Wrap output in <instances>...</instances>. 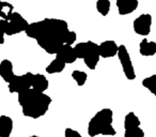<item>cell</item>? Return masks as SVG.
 Returning <instances> with one entry per match:
<instances>
[{"mask_svg": "<svg viewBox=\"0 0 156 137\" xmlns=\"http://www.w3.org/2000/svg\"><path fill=\"white\" fill-rule=\"evenodd\" d=\"M69 32L67 22L60 18H44L31 23L25 30L27 37L35 40L40 47L49 55H56L66 43Z\"/></svg>", "mask_w": 156, "mask_h": 137, "instance_id": "obj_1", "label": "cell"}, {"mask_svg": "<svg viewBox=\"0 0 156 137\" xmlns=\"http://www.w3.org/2000/svg\"><path fill=\"white\" fill-rule=\"evenodd\" d=\"M18 104L22 107V113L25 117L37 119L47 113L51 104V98L44 92H40L33 88L20 92Z\"/></svg>", "mask_w": 156, "mask_h": 137, "instance_id": "obj_2", "label": "cell"}, {"mask_svg": "<svg viewBox=\"0 0 156 137\" xmlns=\"http://www.w3.org/2000/svg\"><path fill=\"white\" fill-rule=\"evenodd\" d=\"M113 113L110 108H103L91 118L88 124V134L90 137L98 135L103 136H115L117 131L112 125Z\"/></svg>", "mask_w": 156, "mask_h": 137, "instance_id": "obj_3", "label": "cell"}, {"mask_svg": "<svg viewBox=\"0 0 156 137\" xmlns=\"http://www.w3.org/2000/svg\"><path fill=\"white\" fill-rule=\"evenodd\" d=\"M77 59H83V62L90 70H95L96 65L100 62V50L98 45L93 41L80 42L74 46Z\"/></svg>", "mask_w": 156, "mask_h": 137, "instance_id": "obj_4", "label": "cell"}, {"mask_svg": "<svg viewBox=\"0 0 156 137\" xmlns=\"http://www.w3.org/2000/svg\"><path fill=\"white\" fill-rule=\"evenodd\" d=\"M119 61L121 63L122 70H123L124 75L128 81H134L136 79V72H135L134 64H133L132 58L129 56V52L127 50V47L125 45H119V49H118L117 54Z\"/></svg>", "mask_w": 156, "mask_h": 137, "instance_id": "obj_5", "label": "cell"}, {"mask_svg": "<svg viewBox=\"0 0 156 137\" xmlns=\"http://www.w3.org/2000/svg\"><path fill=\"white\" fill-rule=\"evenodd\" d=\"M32 77L33 73L31 72H27L23 75H15L8 85L9 91L11 93H20V92L31 88Z\"/></svg>", "mask_w": 156, "mask_h": 137, "instance_id": "obj_6", "label": "cell"}, {"mask_svg": "<svg viewBox=\"0 0 156 137\" xmlns=\"http://www.w3.org/2000/svg\"><path fill=\"white\" fill-rule=\"evenodd\" d=\"M29 23L22 14L17 12H13L11 18L8 20V27L5 30V35H15L17 33L25 32L28 27Z\"/></svg>", "mask_w": 156, "mask_h": 137, "instance_id": "obj_7", "label": "cell"}, {"mask_svg": "<svg viewBox=\"0 0 156 137\" xmlns=\"http://www.w3.org/2000/svg\"><path fill=\"white\" fill-rule=\"evenodd\" d=\"M152 15L147 13H143L139 15L136 20L133 23V28H134L135 33L139 35H143L147 37L151 32V27H152Z\"/></svg>", "mask_w": 156, "mask_h": 137, "instance_id": "obj_8", "label": "cell"}, {"mask_svg": "<svg viewBox=\"0 0 156 137\" xmlns=\"http://www.w3.org/2000/svg\"><path fill=\"white\" fill-rule=\"evenodd\" d=\"M119 45L112 40H107L98 44V50H100L101 58H112L117 56Z\"/></svg>", "mask_w": 156, "mask_h": 137, "instance_id": "obj_9", "label": "cell"}, {"mask_svg": "<svg viewBox=\"0 0 156 137\" xmlns=\"http://www.w3.org/2000/svg\"><path fill=\"white\" fill-rule=\"evenodd\" d=\"M56 57L60 59V60H62L63 62L66 63V64H71V63H74L77 60L75 49H74L73 46L69 45V44H64V45L57 52Z\"/></svg>", "mask_w": 156, "mask_h": 137, "instance_id": "obj_10", "label": "cell"}, {"mask_svg": "<svg viewBox=\"0 0 156 137\" xmlns=\"http://www.w3.org/2000/svg\"><path fill=\"white\" fill-rule=\"evenodd\" d=\"M115 5H117L119 15L125 16L136 11L139 2L138 0H117Z\"/></svg>", "mask_w": 156, "mask_h": 137, "instance_id": "obj_11", "label": "cell"}, {"mask_svg": "<svg viewBox=\"0 0 156 137\" xmlns=\"http://www.w3.org/2000/svg\"><path fill=\"white\" fill-rule=\"evenodd\" d=\"M15 76L13 70V63L11 62L8 59H3L1 62H0V77L5 81V83L9 84L13 77Z\"/></svg>", "mask_w": 156, "mask_h": 137, "instance_id": "obj_12", "label": "cell"}, {"mask_svg": "<svg viewBox=\"0 0 156 137\" xmlns=\"http://www.w3.org/2000/svg\"><path fill=\"white\" fill-rule=\"evenodd\" d=\"M49 87V81L46 78L45 75L43 74H33L32 77V84H31V88L40 92H45Z\"/></svg>", "mask_w": 156, "mask_h": 137, "instance_id": "obj_13", "label": "cell"}, {"mask_svg": "<svg viewBox=\"0 0 156 137\" xmlns=\"http://www.w3.org/2000/svg\"><path fill=\"white\" fill-rule=\"evenodd\" d=\"M139 52L143 57H152L156 55V42L143 39L139 44Z\"/></svg>", "mask_w": 156, "mask_h": 137, "instance_id": "obj_14", "label": "cell"}, {"mask_svg": "<svg viewBox=\"0 0 156 137\" xmlns=\"http://www.w3.org/2000/svg\"><path fill=\"white\" fill-rule=\"evenodd\" d=\"M13 120L9 116H0V137H10L13 131Z\"/></svg>", "mask_w": 156, "mask_h": 137, "instance_id": "obj_15", "label": "cell"}, {"mask_svg": "<svg viewBox=\"0 0 156 137\" xmlns=\"http://www.w3.org/2000/svg\"><path fill=\"white\" fill-rule=\"evenodd\" d=\"M65 65H66V63H64L62 60H60V59L56 57V58L46 67V69H45L46 73H48V74H58V73H61L64 70Z\"/></svg>", "mask_w": 156, "mask_h": 137, "instance_id": "obj_16", "label": "cell"}, {"mask_svg": "<svg viewBox=\"0 0 156 137\" xmlns=\"http://www.w3.org/2000/svg\"><path fill=\"white\" fill-rule=\"evenodd\" d=\"M141 122L140 119L138 118V116L135 113L130 111L124 118V130H127V128H137V126H140Z\"/></svg>", "mask_w": 156, "mask_h": 137, "instance_id": "obj_17", "label": "cell"}, {"mask_svg": "<svg viewBox=\"0 0 156 137\" xmlns=\"http://www.w3.org/2000/svg\"><path fill=\"white\" fill-rule=\"evenodd\" d=\"M14 12V5L7 1L0 2V18L9 20Z\"/></svg>", "mask_w": 156, "mask_h": 137, "instance_id": "obj_18", "label": "cell"}, {"mask_svg": "<svg viewBox=\"0 0 156 137\" xmlns=\"http://www.w3.org/2000/svg\"><path fill=\"white\" fill-rule=\"evenodd\" d=\"M96 10L102 16H107L110 12L111 3L110 0H98L96 1Z\"/></svg>", "mask_w": 156, "mask_h": 137, "instance_id": "obj_19", "label": "cell"}, {"mask_svg": "<svg viewBox=\"0 0 156 137\" xmlns=\"http://www.w3.org/2000/svg\"><path fill=\"white\" fill-rule=\"evenodd\" d=\"M142 86L149 90L154 96H156V74L145 77L142 81Z\"/></svg>", "mask_w": 156, "mask_h": 137, "instance_id": "obj_20", "label": "cell"}, {"mask_svg": "<svg viewBox=\"0 0 156 137\" xmlns=\"http://www.w3.org/2000/svg\"><path fill=\"white\" fill-rule=\"evenodd\" d=\"M72 77H73V79L76 81V84H77L79 87L85 85L88 79L87 73L83 72V71H79V70L73 71V72H72Z\"/></svg>", "mask_w": 156, "mask_h": 137, "instance_id": "obj_21", "label": "cell"}, {"mask_svg": "<svg viewBox=\"0 0 156 137\" xmlns=\"http://www.w3.org/2000/svg\"><path fill=\"white\" fill-rule=\"evenodd\" d=\"M124 137H144V131L140 126L127 128L124 132Z\"/></svg>", "mask_w": 156, "mask_h": 137, "instance_id": "obj_22", "label": "cell"}, {"mask_svg": "<svg viewBox=\"0 0 156 137\" xmlns=\"http://www.w3.org/2000/svg\"><path fill=\"white\" fill-rule=\"evenodd\" d=\"M64 137H83L78 131L73 130L71 128H66L64 131Z\"/></svg>", "mask_w": 156, "mask_h": 137, "instance_id": "obj_23", "label": "cell"}, {"mask_svg": "<svg viewBox=\"0 0 156 137\" xmlns=\"http://www.w3.org/2000/svg\"><path fill=\"white\" fill-rule=\"evenodd\" d=\"M76 40H77V34H76V32H75V31L69 30V34H67V37H66V43H65V44L72 45V44L75 43Z\"/></svg>", "mask_w": 156, "mask_h": 137, "instance_id": "obj_24", "label": "cell"}, {"mask_svg": "<svg viewBox=\"0 0 156 137\" xmlns=\"http://www.w3.org/2000/svg\"><path fill=\"white\" fill-rule=\"evenodd\" d=\"M5 32H2V31H0V45H2L3 43H5Z\"/></svg>", "mask_w": 156, "mask_h": 137, "instance_id": "obj_25", "label": "cell"}, {"mask_svg": "<svg viewBox=\"0 0 156 137\" xmlns=\"http://www.w3.org/2000/svg\"><path fill=\"white\" fill-rule=\"evenodd\" d=\"M28 137H42V136H37V135H32V136H28Z\"/></svg>", "mask_w": 156, "mask_h": 137, "instance_id": "obj_26", "label": "cell"}, {"mask_svg": "<svg viewBox=\"0 0 156 137\" xmlns=\"http://www.w3.org/2000/svg\"><path fill=\"white\" fill-rule=\"evenodd\" d=\"M0 2H1V0H0Z\"/></svg>", "mask_w": 156, "mask_h": 137, "instance_id": "obj_27", "label": "cell"}]
</instances>
